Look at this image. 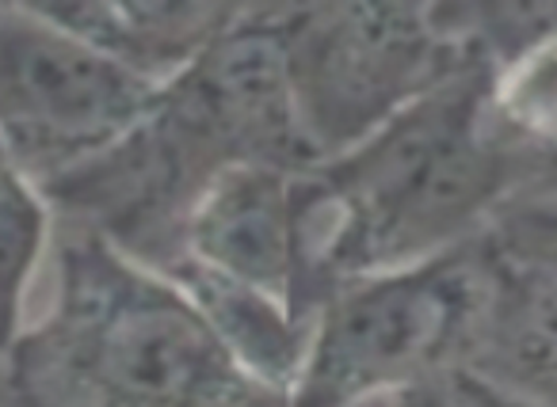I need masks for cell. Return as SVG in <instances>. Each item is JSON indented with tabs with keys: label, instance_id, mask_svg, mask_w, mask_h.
<instances>
[{
	"label": "cell",
	"instance_id": "cell-15",
	"mask_svg": "<svg viewBox=\"0 0 557 407\" xmlns=\"http://www.w3.org/2000/svg\"><path fill=\"white\" fill-rule=\"evenodd\" d=\"M359 407H389V396H382V399H367V404H359Z\"/></svg>",
	"mask_w": 557,
	"mask_h": 407
},
{
	"label": "cell",
	"instance_id": "cell-4",
	"mask_svg": "<svg viewBox=\"0 0 557 407\" xmlns=\"http://www.w3.org/2000/svg\"><path fill=\"white\" fill-rule=\"evenodd\" d=\"M278 50L318 164L481 62L450 4H278Z\"/></svg>",
	"mask_w": 557,
	"mask_h": 407
},
{
	"label": "cell",
	"instance_id": "cell-10",
	"mask_svg": "<svg viewBox=\"0 0 557 407\" xmlns=\"http://www.w3.org/2000/svg\"><path fill=\"white\" fill-rule=\"evenodd\" d=\"M161 275H169L184 290V297L199 308L210 331L233 354V361L260 389L287 399L298 366H302L306 335H310V328L290 313L287 301L260 290V285L222 275V270L207 267L191 255L172 259Z\"/></svg>",
	"mask_w": 557,
	"mask_h": 407
},
{
	"label": "cell",
	"instance_id": "cell-6",
	"mask_svg": "<svg viewBox=\"0 0 557 407\" xmlns=\"http://www.w3.org/2000/svg\"><path fill=\"white\" fill-rule=\"evenodd\" d=\"M157 92L42 4H0V149L35 187L115 145Z\"/></svg>",
	"mask_w": 557,
	"mask_h": 407
},
{
	"label": "cell",
	"instance_id": "cell-2",
	"mask_svg": "<svg viewBox=\"0 0 557 407\" xmlns=\"http://www.w3.org/2000/svg\"><path fill=\"white\" fill-rule=\"evenodd\" d=\"M310 171L278 50V9H237L218 42L157 92L111 149L39 187L73 229H92L153 270L184 255L199 199L233 168Z\"/></svg>",
	"mask_w": 557,
	"mask_h": 407
},
{
	"label": "cell",
	"instance_id": "cell-9",
	"mask_svg": "<svg viewBox=\"0 0 557 407\" xmlns=\"http://www.w3.org/2000/svg\"><path fill=\"white\" fill-rule=\"evenodd\" d=\"M73 35L123 65L138 80L164 88L191 69L233 24L237 9L195 0H115V4H42Z\"/></svg>",
	"mask_w": 557,
	"mask_h": 407
},
{
	"label": "cell",
	"instance_id": "cell-7",
	"mask_svg": "<svg viewBox=\"0 0 557 407\" xmlns=\"http://www.w3.org/2000/svg\"><path fill=\"white\" fill-rule=\"evenodd\" d=\"M466 373L557 407V270L511 259L481 240V301L466 339Z\"/></svg>",
	"mask_w": 557,
	"mask_h": 407
},
{
	"label": "cell",
	"instance_id": "cell-11",
	"mask_svg": "<svg viewBox=\"0 0 557 407\" xmlns=\"http://www.w3.org/2000/svg\"><path fill=\"white\" fill-rule=\"evenodd\" d=\"M54 229L47 194L0 149V361L24 335V305Z\"/></svg>",
	"mask_w": 557,
	"mask_h": 407
},
{
	"label": "cell",
	"instance_id": "cell-1",
	"mask_svg": "<svg viewBox=\"0 0 557 407\" xmlns=\"http://www.w3.org/2000/svg\"><path fill=\"white\" fill-rule=\"evenodd\" d=\"M546 191L557 153L504 118L481 58L359 149L295 176L290 313L310 328L344 282L458 252Z\"/></svg>",
	"mask_w": 557,
	"mask_h": 407
},
{
	"label": "cell",
	"instance_id": "cell-14",
	"mask_svg": "<svg viewBox=\"0 0 557 407\" xmlns=\"http://www.w3.org/2000/svg\"><path fill=\"white\" fill-rule=\"evenodd\" d=\"M389 407H458L455 389H450V373L409 384V389H401L397 396H389Z\"/></svg>",
	"mask_w": 557,
	"mask_h": 407
},
{
	"label": "cell",
	"instance_id": "cell-8",
	"mask_svg": "<svg viewBox=\"0 0 557 407\" xmlns=\"http://www.w3.org/2000/svg\"><path fill=\"white\" fill-rule=\"evenodd\" d=\"M290 183V171L260 164L225 171L187 221L184 255L287 301L295 278Z\"/></svg>",
	"mask_w": 557,
	"mask_h": 407
},
{
	"label": "cell",
	"instance_id": "cell-3",
	"mask_svg": "<svg viewBox=\"0 0 557 407\" xmlns=\"http://www.w3.org/2000/svg\"><path fill=\"white\" fill-rule=\"evenodd\" d=\"M9 407H283L176 282L70 229L54 301L4 358Z\"/></svg>",
	"mask_w": 557,
	"mask_h": 407
},
{
	"label": "cell",
	"instance_id": "cell-13",
	"mask_svg": "<svg viewBox=\"0 0 557 407\" xmlns=\"http://www.w3.org/2000/svg\"><path fill=\"white\" fill-rule=\"evenodd\" d=\"M450 389H455L458 407H542V404H534V399L511 396V392L496 389V384L481 381V377L466 373V369L450 373Z\"/></svg>",
	"mask_w": 557,
	"mask_h": 407
},
{
	"label": "cell",
	"instance_id": "cell-5",
	"mask_svg": "<svg viewBox=\"0 0 557 407\" xmlns=\"http://www.w3.org/2000/svg\"><path fill=\"white\" fill-rule=\"evenodd\" d=\"M481 240L329 293L283 407H359L455 373L481 301Z\"/></svg>",
	"mask_w": 557,
	"mask_h": 407
},
{
	"label": "cell",
	"instance_id": "cell-12",
	"mask_svg": "<svg viewBox=\"0 0 557 407\" xmlns=\"http://www.w3.org/2000/svg\"><path fill=\"white\" fill-rule=\"evenodd\" d=\"M496 252L557 270V191L531 194L508 206L485 232Z\"/></svg>",
	"mask_w": 557,
	"mask_h": 407
}]
</instances>
